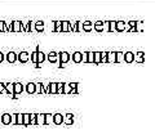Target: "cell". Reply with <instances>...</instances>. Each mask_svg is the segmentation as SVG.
Listing matches in <instances>:
<instances>
[{"label":"cell","mask_w":155,"mask_h":139,"mask_svg":"<svg viewBox=\"0 0 155 139\" xmlns=\"http://www.w3.org/2000/svg\"><path fill=\"white\" fill-rule=\"evenodd\" d=\"M47 94H58V88L57 82H49L48 85H45Z\"/></svg>","instance_id":"obj_1"},{"label":"cell","mask_w":155,"mask_h":139,"mask_svg":"<svg viewBox=\"0 0 155 139\" xmlns=\"http://www.w3.org/2000/svg\"><path fill=\"white\" fill-rule=\"evenodd\" d=\"M5 88H7L8 95L12 97L13 99H17V98H18V97L14 94V82H7V84H5Z\"/></svg>","instance_id":"obj_2"},{"label":"cell","mask_w":155,"mask_h":139,"mask_svg":"<svg viewBox=\"0 0 155 139\" xmlns=\"http://www.w3.org/2000/svg\"><path fill=\"white\" fill-rule=\"evenodd\" d=\"M17 59H18L21 63H27L30 61V54L27 52H21L20 54H17Z\"/></svg>","instance_id":"obj_3"},{"label":"cell","mask_w":155,"mask_h":139,"mask_svg":"<svg viewBox=\"0 0 155 139\" xmlns=\"http://www.w3.org/2000/svg\"><path fill=\"white\" fill-rule=\"evenodd\" d=\"M68 61H70V54H68V53H66V52L59 53V66H64Z\"/></svg>","instance_id":"obj_4"},{"label":"cell","mask_w":155,"mask_h":139,"mask_svg":"<svg viewBox=\"0 0 155 139\" xmlns=\"http://www.w3.org/2000/svg\"><path fill=\"white\" fill-rule=\"evenodd\" d=\"M26 85L21 84V82H14V94H16L17 97L20 95V94H22V91L26 89Z\"/></svg>","instance_id":"obj_5"},{"label":"cell","mask_w":155,"mask_h":139,"mask_svg":"<svg viewBox=\"0 0 155 139\" xmlns=\"http://www.w3.org/2000/svg\"><path fill=\"white\" fill-rule=\"evenodd\" d=\"M0 120H1V124L4 125H10L12 124V115L10 113H3L0 116Z\"/></svg>","instance_id":"obj_6"},{"label":"cell","mask_w":155,"mask_h":139,"mask_svg":"<svg viewBox=\"0 0 155 139\" xmlns=\"http://www.w3.org/2000/svg\"><path fill=\"white\" fill-rule=\"evenodd\" d=\"M47 58H48V61L50 63H56L57 61H59V54L56 52H50L48 55H47Z\"/></svg>","instance_id":"obj_7"},{"label":"cell","mask_w":155,"mask_h":139,"mask_svg":"<svg viewBox=\"0 0 155 139\" xmlns=\"http://www.w3.org/2000/svg\"><path fill=\"white\" fill-rule=\"evenodd\" d=\"M26 91H27L29 94H35L36 93V84L35 82H29V84H26Z\"/></svg>","instance_id":"obj_8"},{"label":"cell","mask_w":155,"mask_h":139,"mask_svg":"<svg viewBox=\"0 0 155 139\" xmlns=\"http://www.w3.org/2000/svg\"><path fill=\"white\" fill-rule=\"evenodd\" d=\"M25 32L23 31V23L20 21H14L13 22V32Z\"/></svg>","instance_id":"obj_9"},{"label":"cell","mask_w":155,"mask_h":139,"mask_svg":"<svg viewBox=\"0 0 155 139\" xmlns=\"http://www.w3.org/2000/svg\"><path fill=\"white\" fill-rule=\"evenodd\" d=\"M62 122H64V116H62V113L53 115V124H54V125H61Z\"/></svg>","instance_id":"obj_10"},{"label":"cell","mask_w":155,"mask_h":139,"mask_svg":"<svg viewBox=\"0 0 155 139\" xmlns=\"http://www.w3.org/2000/svg\"><path fill=\"white\" fill-rule=\"evenodd\" d=\"M36 94H47L45 85L43 82H38L36 84Z\"/></svg>","instance_id":"obj_11"},{"label":"cell","mask_w":155,"mask_h":139,"mask_svg":"<svg viewBox=\"0 0 155 139\" xmlns=\"http://www.w3.org/2000/svg\"><path fill=\"white\" fill-rule=\"evenodd\" d=\"M64 124H66V125H73L74 124V117L71 113H66L64 116Z\"/></svg>","instance_id":"obj_12"},{"label":"cell","mask_w":155,"mask_h":139,"mask_svg":"<svg viewBox=\"0 0 155 139\" xmlns=\"http://www.w3.org/2000/svg\"><path fill=\"white\" fill-rule=\"evenodd\" d=\"M73 61L75 62V63H80V62H83V53L75 52L73 54Z\"/></svg>","instance_id":"obj_13"},{"label":"cell","mask_w":155,"mask_h":139,"mask_svg":"<svg viewBox=\"0 0 155 139\" xmlns=\"http://www.w3.org/2000/svg\"><path fill=\"white\" fill-rule=\"evenodd\" d=\"M44 61H45V54H44L43 52H40V50H39V53H38V63H36L38 68L41 66V63H43Z\"/></svg>","instance_id":"obj_14"},{"label":"cell","mask_w":155,"mask_h":139,"mask_svg":"<svg viewBox=\"0 0 155 139\" xmlns=\"http://www.w3.org/2000/svg\"><path fill=\"white\" fill-rule=\"evenodd\" d=\"M31 125V113H23V126Z\"/></svg>","instance_id":"obj_15"},{"label":"cell","mask_w":155,"mask_h":139,"mask_svg":"<svg viewBox=\"0 0 155 139\" xmlns=\"http://www.w3.org/2000/svg\"><path fill=\"white\" fill-rule=\"evenodd\" d=\"M7 61L9 62V63H14V62L17 61V54L14 52H9L7 54Z\"/></svg>","instance_id":"obj_16"},{"label":"cell","mask_w":155,"mask_h":139,"mask_svg":"<svg viewBox=\"0 0 155 139\" xmlns=\"http://www.w3.org/2000/svg\"><path fill=\"white\" fill-rule=\"evenodd\" d=\"M34 27H35V31L36 32H41L44 30V22L43 21H38V22L34 23Z\"/></svg>","instance_id":"obj_17"},{"label":"cell","mask_w":155,"mask_h":139,"mask_svg":"<svg viewBox=\"0 0 155 139\" xmlns=\"http://www.w3.org/2000/svg\"><path fill=\"white\" fill-rule=\"evenodd\" d=\"M124 61L128 62V63H132L133 61H135V54H133L132 52H128L124 54Z\"/></svg>","instance_id":"obj_18"},{"label":"cell","mask_w":155,"mask_h":139,"mask_svg":"<svg viewBox=\"0 0 155 139\" xmlns=\"http://www.w3.org/2000/svg\"><path fill=\"white\" fill-rule=\"evenodd\" d=\"M38 125H45V113H38Z\"/></svg>","instance_id":"obj_19"},{"label":"cell","mask_w":155,"mask_h":139,"mask_svg":"<svg viewBox=\"0 0 155 139\" xmlns=\"http://www.w3.org/2000/svg\"><path fill=\"white\" fill-rule=\"evenodd\" d=\"M38 53H39V46L36 48V50H35V52H32V53H31V61L34 62L35 64L38 63Z\"/></svg>","instance_id":"obj_20"},{"label":"cell","mask_w":155,"mask_h":139,"mask_svg":"<svg viewBox=\"0 0 155 139\" xmlns=\"http://www.w3.org/2000/svg\"><path fill=\"white\" fill-rule=\"evenodd\" d=\"M56 32H61L62 31V22L61 21H57V22H54V30Z\"/></svg>","instance_id":"obj_21"},{"label":"cell","mask_w":155,"mask_h":139,"mask_svg":"<svg viewBox=\"0 0 155 139\" xmlns=\"http://www.w3.org/2000/svg\"><path fill=\"white\" fill-rule=\"evenodd\" d=\"M52 122H53V115L45 113V125H50Z\"/></svg>","instance_id":"obj_22"},{"label":"cell","mask_w":155,"mask_h":139,"mask_svg":"<svg viewBox=\"0 0 155 139\" xmlns=\"http://www.w3.org/2000/svg\"><path fill=\"white\" fill-rule=\"evenodd\" d=\"M107 62H116V53H107Z\"/></svg>","instance_id":"obj_23"},{"label":"cell","mask_w":155,"mask_h":139,"mask_svg":"<svg viewBox=\"0 0 155 139\" xmlns=\"http://www.w3.org/2000/svg\"><path fill=\"white\" fill-rule=\"evenodd\" d=\"M92 28H93V26H92L91 22H84V23H83V30H84V31H91Z\"/></svg>","instance_id":"obj_24"},{"label":"cell","mask_w":155,"mask_h":139,"mask_svg":"<svg viewBox=\"0 0 155 139\" xmlns=\"http://www.w3.org/2000/svg\"><path fill=\"white\" fill-rule=\"evenodd\" d=\"M62 31H70V22H67V21L62 22Z\"/></svg>","instance_id":"obj_25"},{"label":"cell","mask_w":155,"mask_h":139,"mask_svg":"<svg viewBox=\"0 0 155 139\" xmlns=\"http://www.w3.org/2000/svg\"><path fill=\"white\" fill-rule=\"evenodd\" d=\"M116 30H118V31L126 30V23H124V22H116Z\"/></svg>","instance_id":"obj_26"},{"label":"cell","mask_w":155,"mask_h":139,"mask_svg":"<svg viewBox=\"0 0 155 139\" xmlns=\"http://www.w3.org/2000/svg\"><path fill=\"white\" fill-rule=\"evenodd\" d=\"M23 31H25V32H30V31H31V21L23 23Z\"/></svg>","instance_id":"obj_27"},{"label":"cell","mask_w":155,"mask_h":139,"mask_svg":"<svg viewBox=\"0 0 155 139\" xmlns=\"http://www.w3.org/2000/svg\"><path fill=\"white\" fill-rule=\"evenodd\" d=\"M94 28H96L97 31H102L103 30V22H101V21L96 22L94 23Z\"/></svg>","instance_id":"obj_28"},{"label":"cell","mask_w":155,"mask_h":139,"mask_svg":"<svg viewBox=\"0 0 155 139\" xmlns=\"http://www.w3.org/2000/svg\"><path fill=\"white\" fill-rule=\"evenodd\" d=\"M64 93H65V94H71V93H73V89H71V85H70V84H65V86H64Z\"/></svg>","instance_id":"obj_29"},{"label":"cell","mask_w":155,"mask_h":139,"mask_svg":"<svg viewBox=\"0 0 155 139\" xmlns=\"http://www.w3.org/2000/svg\"><path fill=\"white\" fill-rule=\"evenodd\" d=\"M17 115V125H23V113H16Z\"/></svg>","instance_id":"obj_30"},{"label":"cell","mask_w":155,"mask_h":139,"mask_svg":"<svg viewBox=\"0 0 155 139\" xmlns=\"http://www.w3.org/2000/svg\"><path fill=\"white\" fill-rule=\"evenodd\" d=\"M13 31V22H5V32Z\"/></svg>","instance_id":"obj_31"},{"label":"cell","mask_w":155,"mask_h":139,"mask_svg":"<svg viewBox=\"0 0 155 139\" xmlns=\"http://www.w3.org/2000/svg\"><path fill=\"white\" fill-rule=\"evenodd\" d=\"M38 113H31V125H38Z\"/></svg>","instance_id":"obj_32"},{"label":"cell","mask_w":155,"mask_h":139,"mask_svg":"<svg viewBox=\"0 0 155 139\" xmlns=\"http://www.w3.org/2000/svg\"><path fill=\"white\" fill-rule=\"evenodd\" d=\"M100 62H102L101 59V53H94V63H100Z\"/></svg>","instance_id":"obj_33"},{"label":"cell","mask_w":155,"mask_h":139,"mask_svg":"<svg viewBox=\"0 0 155 139\" xmlns=\"http://www.w3.org/2000/svg\"><path fill=\"white\" fill-rule=\"evenodd\" d=\"M64 86H65V84H64V82H57V88H58V94L64 93Z\"/></svg>","instance_id":"obj_34"},{"label":"cell","mask_w":155,"mask_h":139,"mask_svg":"<svg viewBox=\"0 0 155 139\" xmlns=\"http://www.w3.org/2000/svg\"><path fill=\"white\" fill-rule=\"evenodd\" d=\"M88 62L89 63H93L94 62V53H88Z\"/></svg>","instance_id":"obj_35"},{"label":"cell","mask_w":155,"mask_h":139,"mask_svg":"<svg viewBox=\"0 0 155 139\" xmlns=\"http://www.w3.org/2000/svg\"><path fill=\"white\" fill-rule=\"evenodd\" d=\"M109 30L110 31L116 30V22H109Z\"/></svg>","instance_id":"obj_36"},{"label":"cell","mask_w":155,"mask_h":139,"mask_svg":"<svg viewBox=\"0 0 155 139\" xmlns=\"http://www.w3.org/2000/svg\"><path fill=\"white\" fill-rule=\"evenodd\" d=\"M0 93H5V94H8L7 88H5V84H3V82H0Z\"/></svg>","instance_id":"obj_37"},{"label":"cell","mask_w":155,"mask_h":139,"mask_svg":"<svg viewBox=\"0 0 155 139\" xmlns=\"http://www.w3.org/2000/svg\"><path fill=\"white\" fill-rule=\"evenodd\" d=\"M123 57H124L123 53H116V62H120Z\"/></svg>","instance_id":"obj_38"},{"label":"cell","mask_w":155,"mask_h":139,"mask_svg":"<svg viewBox=\"0 0 155 139\" xmlns=\"http://www.w3.org/2000/svg\"><path fill=\"white\" fill-rule=\"evenodd\" d=\"M0 32H5V22H0Z\"/></svg>","instance_id":"obj_39"},{"label":"cell","mask_w":155,"mask_h":139,"mask_svg":"<svg viewBox=\"0 0 155 139\" xmlns=\"http://www.w3.org/2000/svg\"><path fill=\"white\" fill-rule=\"evenodd\" d=\"M3 61H4V54H3V53L0 52V63H1Z\"/></svg>","instance_id":"obj_40"}]
</instances>
